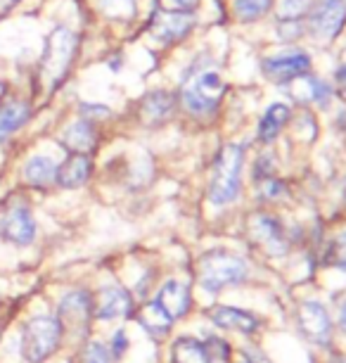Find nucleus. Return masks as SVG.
Listing matches in <instances>:
<instances>
[{"instance_id":"obj_2","label":"nucleus","mask_w":346,"mask_h":363,"mask_svg":"<svg viewBox=\"0 0 346 363\" xmlns=\"http://www.w3.org/2000/svg\"><path fill=\"white\" fill-rule=\"evenodd\" d=\"M223 79L221 74L209 65H197L190 69L180 86V100L188 107V112L192 114H209L219 107V102L223 98Z\"/></svg>"},{"instance_id":"obj_30","label":"nucleus","mask_w":346,"mask_h":363,"mask_svg":"<svg viewBox=\"0 0 346 363\" xmlns=\"http://www.w3.org/2000/svg\"><path fill=\"white\" fill-rule=\"evenodd\" d=\"M168 8H173L175 12H185V10H192L197 5V0H166Z\"/></svg>"},{"instance_id":"obj_6","label":"nucleus","mask_w":346,"mask_h":363,"mask_svg":"<svg viewBox=\"0 0 346 363\" xmlns=\"http://www.w3.org/2000/svg\"><path fill=\"white\" fill-rule=\"evenodd\" d=\"M0 240L26 247L36 240V218L26 200H10L0 214Z\"/></svg>"},{"instance_id":"obj_20","label":"nucleus","mask_w":346,"mask_h":363,"mask_svg":"<svg viewBox=\"0 0 346 363\" xmlns=\"http://www.w3.org/2000/svg\"><path fill=\"white\" fill-rule=\"evenodd\" d=\"M171 354L175 363H212V354H209L207 345L195 337L175 340Z\"/></svg>"},{"instance_id":"obj_14","label":"nucleus","mask_w":346,"mask_h":363,"mask_svg":"<svg viewBox=\"0 0 346 363\" xmlns=\"http://www.w3.org/2000/svg\"><path fill=\"white\" fill-rule=\"evenodd\" d=\"M31 119V105L26 100L12 98L0 105V143H5L12 133H17Z\"/></svg>"},{"instance_id":"obj_25","label":"nucleus","mask_w":346,"mask_h":363,"mask_svg":"<svg viewBox=\"0 0 346 363\" xmlns=\"http://www.w3.org/2000/svg\"><path fill=\"white\" fill-rule=\"evenodd\" d=\"M306 10H308V0H280V5H277V17H280L282 22H296Z\"/></svg>"},{"instance_id":"obj_5","label":"nucleus","mask_w":346,"mask_h":363,"mask_svg":"<svg viewBox=\"0 0 346 363\" xmlns=\"http://www.w3.org/2000/svg\"><path fill=\"white\" fill-rule=\"evenodd\" d=\"M76 50H79V38L71 29L59 26V29L52 31V36L45 43L43 60H40V74L45 77L50 88L62 84V79L67 77V72H69V67L74 62Z\"/></svg>"},{"instance_id":"obj_33","label":"nucleus","mask_w":346,"mask_h":363,"mask_svg":"<svg viewBox=\"0 0 346 363\" xmlns=\"http://www.w3.org/2000/svg\"><path fill=\"white\" fill-rule=\"evenodd\" d=\"M15 3H17V0H0V15H3V12H8Z\"/></svg>"},{"instance_id":"obj_23","label":"nucleus","mask_w":346,"mask_h":363,"mask_svg":"<svg viewBox=\"0 0 346 363\" xmlns=\"http://www.w3.org/2000/svg\"><path fill=\"white\" fill-rule=\"evenodd\" d=\"M273 0H235V15L242 22H254L270 10Z\"/></svg>"},{"instance_id":"obj_24","label":"nucleus","mask_w":346,"mask_h":363,"mask_svg":"<svg viewBox=\"0 0 346 363\" xmlns=\"http://www.w3.org/2000/svg\"><path fill=\"white\" fill-rule=\"evenodd\" d=\"M114 352L110 345H105V342L100 340H93L88 342L83 347V363H114Z\"/></svg>"},{"instance_id":"obj_17","label":"nucleus","mask_w":346,"mask_h":363,"mask_svg":"<svg viewBox=\"0 0 346 363\" xmlns=\"http://www.w3.org/2000/svg\"><path fill=\"white\" fill-rule=\"evenodd\" d=\"M171 112H173V95L166 91L150 93L142 100L140 107L142 121H147V124H161V121H166L171 116Z\"/></svg>"},{"instance_id":"obj_13","label":"nucleus","mask_w":346,"mask_h":363,"mask_svg":"<svg viewBox=\"0 0 346 363\" xmlns=\"http://www.w3.org/2000/svg\"><path fill=\"white\" fill-rule=\"evenodd\" d=\"M91 174H93L91 157L88 155H71V157H67L62 164H57L55 183L59 188L74 190V188L86 186V181L91 178Z\"/></svg>"},{"instance_id":"obj_32","label":"nucleus","mask_w":346,"mask_h":363,"mask_svg":"<svg viewBox=\"0 0 346 363\" xmlns=\"http://www.w3.org/2000/svg\"><path fill=\"white\" fill-rule=\"evenodd\" d=\"M337 81H339V86L346 91V67H342V69L337 72Z\"/></svg>"},{"instance_id":"obj_31","label":"nucleus","mask_w":346,"mask_h":363,"mask_svg":"<svg viewBox=\"0 0 346 363\" xmlns=\"http://www.w3.org/2000/svg\"><path fill=\"white\" fill-rule=\"evenodd\" d=\"M337 325L342 328V330L346 333V301L342 306H339V316H337Z\"/></svg>"},{"instance_id":"obj_16","label":"nucleus","mask_w":346,"mask_h":363,"mask_svg":"<svg viewBox=\"0 0 346 363\" xmlns=\"http://www.w3.org/2000/svg\"><path fill=\"white\" fill-rule=\"evenodd\" d=\"M157 301L173 320L185 316L190 309V287L178 283V280H168V283L159 290Z\"/></svg>"},{"instance_id":"obj_11","label":"nucleus","mask_w":346,"mask_h":363,"mask_svg":"<svg viewBox=\"0 0 346 363\" xmlns=\"http://www.w3.org/2000/svg\"><path fill=\"white\" fill-rule=\"evenodd\" d=\"M192 29V17L188 12H157V17L152 19V36L161 40L164 45H171L183 36H188V31Z\"/></svg>"},{"instance_id":"obj_19","label":"nucleus","mask_w":346,"mask_h":363,"mask_svg":"<svg viewBox=\"0 0 346 363\" xmlns=\"http://www.w3.org/2000/svg\"><path fill=\"white\" fill-rule=\"evenodd\" d=\"M212 320L221 328H233V330H242V333H252L259 328V320L254 316L237 309H230V306H216L212 311Z\"/></svg>"},{"instance_id":"obj_1","label":"nucleus","mask_w":346,"mask_h":363,"mask_svg":"<svg viewBox=\"0 0 346 363\" xmlns=\"http://www.w3.org/2000/svg\"><path fill=\"white\" fill-rule=\"evenodd\" d=\"M64 337V325L57 316H33L22 328L19 352L26 363H43L57 352Z\"/></svg>"},{"instance_id":"obj_18","label":"nucleus","mask_w":346,"mask_h":363,"mask_svg":"<svg viewBox=\"0 0 346 363\" xmlns=\"http://www.w3.org/2000/svg\"><path fill=\"white\" fill-rule=\"evenodd\" d=\"M138 323L145 328V330L150 333V335L157 337V335L168 333V328H171L173 318L168 316L164 309H161L157 299H152V301H147V304L138 311Z\"/></svg>"},{"instance_id":"obj_22","label":"nucleus","mask_w":346,"mask_h":363,"mask_svg":"<svg viewBox=\"0 0 346 363\" xmlns=\"http://www.w3.org/2000/svg\"><path fill=\"white\" fill-rule=\"evenodd\" d=\"M301 325L306 328V330L318 337V335H325L330 330V320H328V313L321 304H316V301H308V304L301 306Z\"/></svg>"},{"instance_id":"obj_21","label":"nucleus","mask_w":346,"mask_h":363,"mask_svg":"<svg viewBox=\"0 0 346 363\" xmlns=\"http://www.w3.org/2000/svg\"><path fill=\"white\" fill-rule=\"evenodd\" d=\"M287 121H289V107L287 105L268 107V112L263 114V119H261V124H259V138L263 143H273Z\"/></svg>"},{"instance_id":"obj_27","label":"nucleus","mask_w":346,"mask_h":363,"mask_svg":"<svg viewBox=\"0 0 346 363\" xmlns=\"http://www.w3.org/2000/svg\"><path fill=\"white\" fill-rule=\"evenodd\" d=\"M112 352H114V359H121L126 352V347H128V340H126V333L124 330H117L114 333V337H112Z\"/></svg>"},{"instance_id":"obj_9","label":"nucleus","mask_w":346,"mask_h":363,"mask_svg":"<svg viewBox=\"0 0 346 363\" xmlns=\"http://www.w3.org/2000/svg\"><path fill=\"white\" fill-rule=\"evenodd\" d=\"M57 318L64 328L69 325L74 330L88 328L93 318V294L88 290H69L62 294L57 304Z\"/></svg>"},{"instance_id":"obj_12","label":"nucleus","mask_w":346,"mask_h":363,"mask_svg":"<svg viewBox=\"0 0 346 363\" xmlns=\"http://www.w3.org/2000/svg\"><path fill=\"white\" fill-rule=\"evenodd\" d=\"M59 143L69 150L71 155H91L98 147V131L91 119H74L59 135Z\"/></svg>"},{"instance_id":"obj_10","label":"nucleus","mask_w":346,"mask_h":363,"mask_svg":"<svg viewBox=\"0 0 346 363\" xmlns=\"http://www.w3.org/2000/svg\"><path fill=\"white\" fill-rule=\"evenodd\" d=\"M133 311V297L126 287L107 285L98 292V299H93V318L98 320H114L126 318Z\"/></svg>"},{"instance_id":"obj_7","label":"nucleus","mask_w":346,"mask_h":363,"mask_svg":"<svg viewBox=\"0 0 346 363\" xmlns=\"http://www.w3.org/2000/svg\"><path fill=\"white\" fill-rule=\"evenodd\" d=\"M311 69V57L304 50H284L263 60V74L273 84H289Z\"/></svg>"},{"instance_id":"obj_15","label":"nucleus","mask_w":346,"mask_h":363,"mask_svg":"<svg viewBox=\"0 0 346 363\" xmlns=\"http://www.w3.org/2000/svg\"><path fill=\"white\" fill-rule=\"evenodd\" d=\"M24 181L31 188H47L50 183H55L57 176V162L50 155H33L26 160L24 169Z\"/></svg>"},{"instance_id":"obj_4","label":"nucleus","mask_w":346,"mask_h":363,"mask_svg":"<svg viewBox=\"0 0 346 363\" xmlns=\"http://www.w3.org/2000/svg\"><path fill=\"white\" fill-rule=\"evenodd\" d=\"M244 150L240 145H226L216 157L212 183H209V200L214 204H230L240 193Z\"/></svg>"},{"instance_id":"obj_29","label":"nucleus","mask_w":346,"mask_h":363,"mask_svg":"<svg viewBox=\"0 0 346 363\" xmlns=\"http://www.w3.org/2000/svg\"><path fill=\"white\" fill-rule=\"evenodd\" d=\"M311 95H313V100H318V102H328V98H330V86H325L323 81H311Z\"/></svg>"},{"instance_id":"obj_26","label":"nucleus","mask_w":346,"mask_h":363,"mask_svg":"<svg viewBox=\"0 0 346 363\" xmlns=\"http://www.w3.org/2000/svg\"><path fill=\"white\" fill-rule=\"evenodd\" d=\"M100 5L107 10V12H112V15H117V17H131L133 15V5H135V0H98Z\"/></svg>"},{"instance_id":"obj_8","label":"nucleus","mask_w":346,"mask_h":363,"mask_svg":"<svg viewBox=\"0 0 346 363\" xmlns=\"http://www.w3.org/2000/svg\"><path fill=\"white\" fill-rule=\"evenodd\" d=\"M346 19V0H316L308 12V29L318 38L337 36Z\"/></svg>"},{"instance_id":"obj_3","label":"nucleus","mask_w":346,"mask_h":363,"mask_svg":"<svg viewBox=\"0 0 346 363\" xmlns=\"http://www.w3.org/2000/svg\"><path fill=\"white\" fill-rule=\"evenodd\" d=\"M247 278V262L230 252H209L200 259V285L212 294L221 292L228 285H240Z\"/></svg>"},{"instance_id":"obj_28","label":"nucleus","mask_w":346,"mask_h":363,"mask_svg":"<svg viewBox=\"0 0 346 363\" xmlns=\"http://www.w3.org/2000/svg\"><path fill=\"white\" fill-rule=\"evenodd\" d=\"M332 255H335V262L337 266H346V233L337 238L335 247H332Z\"/></svg>"}]
</instances>
